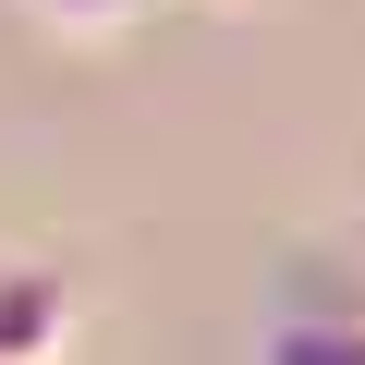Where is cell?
I'll return each mask as SVG.
<instances>
[{"label":"cell","instance_id":"1","mask_svg":"<svg viewBox=\"0 0 365 365\" xmlns=\"http://www.w3.org/2000/svg\"><path fill=\"white\" fill-rule=\"evenodd\" d=\"M256 365H365V268H353V292L341 304H280L268 329H256Z\"/></svg>","mask_w":365,"mask_h":365},{"label":"cell","instance_id":"2","mask_svg":"<svg viewBox=\"0 0 365 365\" xmlns=\"http://www.w3.org/2000/svg\"><path fill=\"white\" fill-rule=\"evenodd\" d=\"M61 341H73V292L49 268H13L0 280V365H61Z\"/></svg>","mask_w":365,"mask_h":365},{"label":"cell","instance_id":"3","mask_svg":"<svg viewBox=\"0 0 365 365\" xmlns=\"http://www.w3.org/2000/svg\"><path fill=\"white\" fill-rule=\"evenodd\" d=\"M25 13H37L49 37H122V25L158 13V0H25Z\"/></svg>","mask_w":365,"mask_h":365},{"label":"cell","instance_id":"4","mask_svg":"<svg viewBox=\"0 0 365 365\" xmlns=\"http://www.w3.org/2000/svg\"><path fill=\"white\" fill-rule=\"evenodd\" d=\"M353 256H365V220H353Z\"/></svg>","mask_w":365,"mask_h":365}]
</instances>
